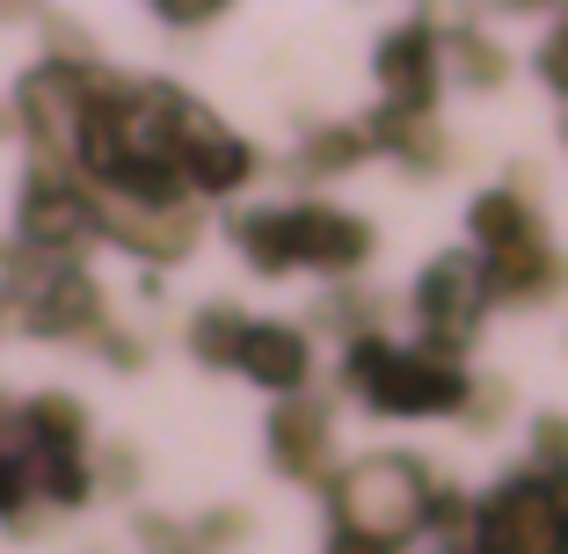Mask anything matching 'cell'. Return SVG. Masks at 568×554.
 <instances>
[{
  "mask_svg": "<svg viewBox=\"0 0 568 554\" xmlns=\"http://www.w3.org/2000/svg\"><path fill=\"white\" fill-rule=\"evenodd\" d=\"M241 249L263 270H292V263H321V270H351L372 249L365 226H351L343 212H314V204H292V212H263L234 226Z\"/></svg>",
  "mask_w": 568,
  "mask_h": 554,
  "instance_id": "cell-1",
  "label": "cell"
},
{
  "mask_svg": "<svg viewBox=\"0 0 568 554\" xmlns=\"http://www.w3.org/2000/svg\"><path fill=\"white\" fill-rule=\"evenodd\" d=\"M365 402L386 416H430V409H459L467 402V380L445 365L437 351H394V343H357L351 357Z\"/></svg>",
  "mask_w": 568,
  "mask_h": 554,
  "instance_id": "cell-2",
  "label": "cell"
},
{
  "mask_svg": "<svg viewBox=\"0 0 568 554\" xmlns=\"http://www.w3.org/2000/svg\"><path fill=\"white\" fill-rule=\"evenodd\" d=\"M335 504H343V533L365 540V547H386V540H402L423 525V504H430V488L408 460H365V467L343 474L335 488Z\"/></svg>",
  "mask_w": 568,
  "mask_h": 554,
  "instance_id": "cell-3",
  "label": "cell"
},
{
  "mask_svg": "<svg viewBox=\"0 0 568 554\" xmlns=\"http://www.w3.org/2000/svg\"><path fill=\"white\" fill-rule=\"evenodd\" d=\"M22 234H30V249H44V255L81 249V241L95 234V204H88L67 175H37L30 198H22Z\"/></svg>",
  "mask_w": 568,
  "mask_h": 554,
  "instance_id": "cell-4",
  "label": "cell"
},
{
  "mask_svg": "<svg viewBox=\"0 0 568 554\" xmlns=\"http://www.w3.org/2000/svg\"><path fill=\"white\" fill-rule=\"evenodd\" d=\"M488 300V278L467 263V255H445V263H430V278H423V321H430V343H467L474 336V314H481Z\"/></svg>",
  "mask_w": 568,
  "mask_h": 554,
  "instance_id": "cell-5",
  "label": "cell"
},
{
  "mask_svg": "<svg viewBox=\"0 0 568 554\" xmlns=\"http://www.w3.org/2000/svg\"><path fill=\"white\" fill-rule=\"evenodd\" d=\"M95 226L118 234L124 249H139V255H183L190 241H197V212H183V204H124V198H110L95 212Z\"/></svg>",
  "mask_w": 568,
  "mask_h": 554,
  "instance_id": "cell-6",
  "label": "cell"
},
{
  "mask_svg": "<svg viewBox=\"0 0 568 554\" xmlns=\"http://www.w3.org/2000/svg\"><path fill=\"white\" fill-rule=\"evenodd\" d=\"M379 73L394 81V102H402L408 118H416L423 102H430V81H437V37H423V30H402L394 44L379 51Z\"/></svg>",
  "mask_w": 568,
  "mask_h": 554,
  "instance_id": "cell-7",
  "label": "cell"
},
{
  "mask_svg": "<svg viewBox=\"0 0 568 554\" xmlns=\"http://www.w3.org/2000/svg\"><path fill=\"white\" fill-rule=\"evenodd\" d=\"M234 365L263 372L270 386H300L306 380V343L292 336V329H277V321H263V329L248 321V336H241V357H234Z\"/></svg>",
  "mask_w": 568,
  "mask_h": 554,
  "instance_id": "cell-8",
  "label": "cell"
},
{
  "mask_svg": "<svg viewBox=\"0 0 568 554\" xmlns=\"http://www.w3.org/2000/svg\"><path fill=\"white\" fill-rule=\"evenodd\" d=\"M270 437H277V467L284 474H321V460H328V416H321L314 402H292Z\"/></svg>",
  "mask_w": 568,
  "mask_h": 554,
  "instance_id": "cell-9",
  "label": "cell"
},
{
  "mask_svg": "<svg viewBox=\"0 0 568 554\" xmlns=\"http://www.w3.org/2000/svg\"><path fill=\"white\" fill-rule=\"evenodd\" d=\"M241 336H248V321H241L234 306H212V314H197V329H190V343H197L204 357H219V365L241 357Z\"/></svg>",
  "mask_w": 568,
  "mask_h": 554,
  "instance_id": "cell-10",
  "label": "cell"
},
{
  "mask_svg": "<svg viewBox=\"0 0 568 554\" xmlns=\"http://www.w3.org/2000/svg\"><path fill=\"white\" fill-rule=\"evenodd\" d=\"M0 124H8V118H0Z\"/></svg>",
  "mask_w": 568,
  "mask_h": 554,
  "instance_id": "cell-11",
  "label": "cell"
}]
</instances>
